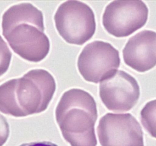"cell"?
I'll return each instance as SVG.
<instances>
[{"mask_svg": "<svg viewBox=\"0 0 156 146\" xmlns=\"http://www.w3.org/2000/svg\"><path fill=\"white\" fill-rule=\"evenodd\" d=\"M2 34L16 54L28 62H39L50 49L44 33L42 12L28 2L14 5L4 12Z\"/></svg>", "mask_w": 156, "mask_h": 146, "instance_id": "obj_1", "label": "cell"}, {"mask_svg": "<svg viewBox=\"0 0 156 146\" xmlns=\"http://www.w3.org/2000/svg\"><path fill=\"white\" fill-rule=\"evenodd\" d=\"M56 81L45 69H32L0 85V112L24 117L45 111L56 91Z\"/></svg>", "mask_w": 156, "mask_h": 146, "instance_id": "obj_2", "label": "cell"}, {"mask_svg": "<svg viewBox=\"0 0 156 146\" xmlns=\"http://www.w3.org/2000/svg\"><path fill=\"white\" fill-rule=\"evenodd\" d=\"M64 139L71 146H97L98 109L94 97L79 88L63 93L55 111Z\"/></svg>", "mask_w": 156, "mask_h": 146, "instance_id": "obj_3", "label": "cell"}, {"mask_svg": "<svg viewBox=\"0 0 156 146\" xmlns=\"http://www.w3.org/2000/svg\"><path fill=\"white\" fill-rule=\"evenodd\" d=\"M58 33L66 43L83 45L96 30L95 16L90 6L80 1L64 2L54 15Z\"/></svg>", "mask_w": 156, "mask_h": 146, "instance_id": "obj_4", "label": "cell"}, {"mask_svg": "<svg viewBox=\"0 0 156 146\" xmlns=\"http://www.w3.org/2000/svg\"><path fill=\"white\" fill-rule=\"evenodd\" d=\"M119 51L111 43L95 40L87 44L78 58V69L86 82H101L120 67Z\"/></svg>", "mask_w": 156, "mask_h": 146, "instance_id": "obj_5", "label": "cell"}, {"mask_svg": "<svg viewBox=\"0 0 156 146\" xmlns=\"http://www.w3.org/2000/svg\"><path fill=\"white\" fill-rule=\"evenodd\" d=\"M149 9L143 1H113L105 8L102 24L115 37L129 36L146 24Z\"/></svg>", "mask_w": 156, "mask_h": 146, "instance_id": "obj_6", "label": "cell"}, {"mask_svg": "<svg viewBox=\"0 0 156 146\" xmlns=\"http://www.w3.org/2000/svg\"><path fill=\"white\" fill-rule=\"evenodd\" d=\"M98 137L101 146H144L141 126L130 113L105 114L99 121Z\"/></svg>", "mask_w": 156, "mask_h": 146, "instance_id": "obj_7", "label": "cell"}, {"mask_svg": "<svg viewBox=\"0 0 156 146\" xmlns=\"http://www.w3.org/2000/svg\"><path fill=\"white\" fill-rule=\"evenodd\" d=\"M99 95L109 110L126 112L136 106L140 96V88L134 77L123 70L100 82Z\"/></svg>", "mask_w": 156, "mask_h": 146, "instance_id": "obj_8", "label": "cell"}, {"mask_svg": "<svg viewBox=\"0 0 156 146\" xmlns=\"http://www.w3.org/2000/svg\"><path fill=\"white\" fill-rule=\"evenodd\" d=\"M125 64L139 72L156 65V32L146 30L131 36L123 50Z\"/></svg>", "mask_w": 156, "mask_h": 146, "instance_id": "obj_9", "label": "cell"}, {"mask_svg": "<svg viewBox=\"0 0 156 146\" xmlns=\"http://www.w3.org/2000/svg\"><path fill=\"white\" fill-rule=\"evenodd\" d=\"M142 124L152 138H156V100L149 101L140 112Z\"/></svg>", "mask_w": 156, "mask_h": 146, "instance_id": "obj_10", "label": "cell"}, {"mask_svg": "<svg viewBox=\"0 0 156 146\" xmlns=\"http://www.w3.org/2000/svg\"><path fill=\"white\" fill-rule=\"evenodd\" d=\"M12 60V52L0 36V77L8 71Z\"/></svg>", "mask_w": 156, "mask_h": 146, "instance_id": "obj_11", "label": "cell"}, {"mask_svg": "<svg viewBox=\"0 0 156 146\" xmlns=\"http://www.w3.org/2000/svg\"><path fill=\"white\" fill-rule=\"evenodd\" d=\"M10 129L5 117L0 114V146H3L9 137Z\"/></svg>", "mask_w": 156, "mask_h": 146, "instance_id": "obj_12", "label": "cell"}, {"mask_svg": "<svg viewBox=\"0 0 156 146\" xmlns=\"http://www.w3.org/2000/svg\"><path fill=\"white\" fill-rule=\"evenodd\" d=\"M19 146H58L57 144H54L50 141H34V142L30 143H24V144H21Z\"/></svg>", "mask_w": 156, "mask_h": 146, "instance_id": "obj_13", "label": "cell"}]
</instances>
